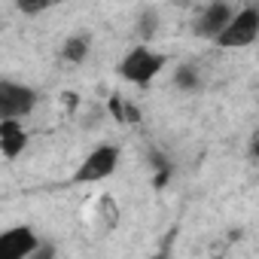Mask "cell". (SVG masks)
Returning a JSON list of instances; mask_svg holds the SVG:
<instances>
[{
  "label": "cell",
  "instance_id": "obj_1",
  "mask_svg": "<svg viewBox=\"0 0 259 259\" xmlns=\"http://www.w3.org/2000/svg\"><path fill=\"white\" fill-rule=\"evenodd\" d=\"M165 67V55L153 52L150 46H135V49H128V55L119 61V76L125 82H135V85H150Z\"/></svg>",
  "mask_w": 259,
  "mask_h": 259
},
{
  "label": "cell",
  "instance_id": "obj_2",
  "mask_svg": "<svg viewBox=\"0 0 259 259\" xmlns=\"http://www.w3.org/2000/svg\"><path fill=\"white\" fill-rule=\"evenodd\" d=\"M259 37V10L256 7H244L232 16V22L217 34V46L220 49H244L250 43H256Z\"/></svg>",
  "mask_w": 259,
  "mask_h": 259
},
{
  "label": "cell",
  "instance_id": "obj_3",
  "mask_svg": "<svg viewBox=\"0 0 259 259\" xmlns=\"http://www.w3.org/2000/svg\"><path fill=\"white\" fill-rule=\"evenodd\" d=\"M37 107V92L16 79H0V122H19Z\"/></svg>",
  "mask_w": 259,
  "mask_h": 259
},
{
  "label": "cell",
  "instance_id": "obj_4",
  "mask_svg": "<svg viewBox=\"0 0 259 259\" xmlns=\"http://www.w3.org/2000/svg\"><path fill=\"white\" fill-rule=\"evenodd\" d=\"M116 168H119V147L101 144V147H95V150L79 162V168H76V174H73L70 180H73V183H101V180H107Z\"/></svg>",
  "mask_w": 259,
  "mask_h": 259
},
{
  "label": "cell",
  "instance_id": "obj_5",
  "mask_svg": "<svg viewBox=\"0 0 259 259\" xmlns=\"http://www.w3.org/2000/svg\"><path fill=\"white\" fill-rule=\"evenodd\" d=\"M40 247V238L31 226H13L0 232V259H28Z\"/></svg>",
  "mask_w": 259,
  "mask_h": 259
},
{
  "label": "cell",
  "instance_id": "obj_6",
  "mask_svg": "<svg viewBox=\"0 0 259 259\" xmlns=\"http://www.w3.org/2000/svg\"><path fill=\"white\" fill-rule=\"evenodd\" d=\"M232 16H235V7L232 4H210V7H204L198 13L192 31L198 37H204V40H217V34L232 22Z\"/></svg>",
  "mask_w": 259,
  "mask_h": 259
},
{
  "label": "cell",
  "instance_id": "obj_7",
  "mask_svg": "<svg viewBox=\"0 0 259 259\" xmlns=\"http://www.w3.org/2000/svg\"><path fill=\"white\" fill-rule=\"evenodd\" d=\"M25 147H28V135L22 122H0V153L7 159H16L25 153Z\"/></svg>",
  "mask_w": 259,
  "mask_h": 259
},
{
  "label": "cell",
  "instance_id": "obj_8",
  "mask_svg": "<svg viewBox=\"0 0 259 259\" xmlns=\"http://www.w3.org/2000/svg\"><path fill=\"white\" fill-rule=\"evenodd\" d=\"M89 49H92V37H89V34H73V37L64 40L61 58L70 61V64H82V61L89 58Z\"/></svg>",
  "mask_w": 259,
  "mask_h": 259
},
{
  "label": "cell",
  "instance_id": "obj_9",
  "mask_svg": "<svg viewBox=\"0 0 259 259\" xmlns=\"http://www.w3.org/2000/svg\"><path fill=\"white\" fill-rule=\"evenodd\" d=\"M174 85L183 89V92H195V89L201 85V76H198V70H195L192 64H180L177 73H174Z\"/></svg>",
  "mask_w": 259,
  "mask_h": 259
},
{
  "label": "cell",
  "instance_id": "obj_10",
  "mask_svg": "<svg viewBox=\"0 0 259 259\" xmlns=\"http://www.w3.org/2000/svg\"><path fill=\"white\" fill-rule=\"evenodd\" d=\"M156 31H159V13L156 10H144L138 16V37L141 40H150Z\"/></svg>",
  "mask_w": 259,
  "mask_h": 259
},
{
  "label": "cell",
  "instance_id": "obj_11",
  "mask_svg": "<svg viewBox=\"0 0 259 259\" xmlns=\"http://www.w3.org/2000/svg\"><path fill=\"white\" fill-rule=\"evenodd\" d=\"M19 10H22L25 16H37V13L49 10V4H46V0H34V4H28V0H19Z\"/></svg>",
  "mask_w": 259,
  "mask_h": 259
},
{
  "label": "cell",
  "instance_id": "obj_12",
  "mask_svg": "<svg viewBox=\"0 0 259 259\" xmlns=\"http://www.w3.org/2000/svg\"><path fill=\"white\" fill-rule=\"evenodd\" d=\"M28 259H55V247H52V244H46V241H40V247H37Z\"/></svg>",
  "mask_w": 259,
  "mask_h": 259
},
{
  "label": "cell",
  "instance_id": "obj_13",
  "mask_svg": "<svg viewBox=\"0 0 259 259\" xmlns=\"http://www.w3.org/2000/svg\"><path fill=\"white\" fill-rule=\"evenodd\" d=\"M150 259H171L168 253H156V256H150Z\"/></svg>",
  "mask_w": 259,
  "mask_h": 259
}]
</instances>
